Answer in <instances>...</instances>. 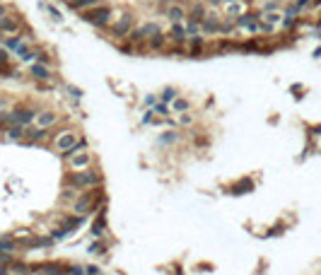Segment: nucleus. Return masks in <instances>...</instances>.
<instances>
[{"mask_svg": "<svg viewBox=\"0 0 321 275\" xmlns=\"http://www.w3.org/2000/svg\"><path fill=\"white\" fill-rule=\"evenodd\" d=\"M155 102H157L155 97H147V99H145V104H147V106H155Z\"/></svg>", "mask_w": 321, "mask_h": 275, "instance_id": "nucleus-37", "label": "nucleus"}, {"mask_svg": "<svg viewBox=\"0 0 321 275\" xmlns=\"http://www.w3.org/2000/svg\"><path fill=\"white\" fill-rule=\"evenodd\" d=\"M164 41H167V36H164L162 32H157V34H152V36L147 39V46H150V49H162Z\"/></svg>", "mask_w": 321, "mask_h": 275, "instance_id": "nucleus-22", "label": "nucleus"}, {"mask_svg": "<svg viewBox=\"0 0 321 275\" xmlns=\"http://www.w3.org/2000/svg\"><path fill=\"white\" fill-rule=\"evenodd\" d=\"M10 275H19V273H10Z\"/></svg>", "mask_w": 321, "mask_h": 275, "instance_id": "nucleus-42", "label": "nucleus"}, {"mask_svg": "<svg viewBox=\"0 0 321 275\" xmlns=\"http://www.w3.org/2000/svg\"><path fill=\"white\" fill-rule=\"evenodd\" d=\"M56 123H58V114H56L54 109H44V111L36 114V126H39V128H51V126H56Z\"/></svg>", "mask_w": 321, "mask_h": 275, "instance_id": "nucleus-8", "label": "nucleus"}, {"mask_svg": "<svg viewBox=\"0 0 321 275\" xmlns=\"http://www.w3.org/2000/svg\"><path fill=\"white\" fill-rule=\"evenodd\" d=\"M29 275H44V273H41V271H32Z\"/></svg>", "mask_w": 321, "mask_h": 275, "instance_id": "nucleus-41", "label": "nucleus"}, {"mask_svg": "<svg viewBox=\"0 0 321 275\" xmlns=\"http://www.w3.org/2000/svg\"><path fill=\"white\" fill-rule=\"evenodd\" d=\"M46 10H49V15H51L56 22H61V12H58V10H54V7H46Z\"/></svg>", "mask_w": 321, "mask_h": 275, "instance_id": "nucleus-35", "label": "nucleus"}, {"mask_svg": "<svg viewBox=\"0 0 321 275\" xmlns=\"http://www.w3.org/2000/svg\"><path fill=\"white\" fill-rule=\"evenodd\" d=\"M177 140H179L177 133H164V136L160 138V142H162V145H169V142H177Z\"/></svg>", "mask_w": 321, "mask_h": 275, "instance_id": "nucleus-29", "label": "nucleus"}, {"mask_svg": "<svg viewBox=\"0 0 321 275\" xmlns=\"http://www.w3.org/2000/svg\"><path fill=\"white\" fill-rule=\"evenodd\" d=\"M157 111H160L162 116H167V106H164V104H160V106H157Z\"/></svg>", "mask_w": 321, "mask_h": 275, "instance_id": "nucleus-38", "label": "nucleus"}, {"mask_svg": "<svg viewBox=\"0 0 321 275\" xmlns=\"http://www.w3.org/2000/svg\"><path fill=\"white\" fill-rule=\"evenodd\" d=\"M17 29H19V19L17 17H10V15L0 17V32L2 34H15Z\"/></svg>", "mask_w": 321, "mask_h": 275, "instance_id": "nucleus-13", "label": "nucleus"}, {"mask_svg": "<svg viewBox=\"0 0 321 275\" xmlns=\"http://www.w3.org/2000/svg\"><path fill=\"white\" fill-rule=\"evenodd\" d=\"M157 32H160V27H157L155 22H145V24H140L135 32H130V41H133V44L145 41V39H150V36L157 34Z\"/></svg>", "mask_w": 321, "mask_h": 275, "instance_id": "nucleus-6", "label": "nucleus"}, {"mask_svg": "<svg viewBox=\"0 0 321 275\" xmlns=\"http://www.w3.org/2000/svg\"><path fill=\"white\" fill-rule=\"evenodd\" d=\"M189 109H191V102L184 99V97H177V99L172 102V111H174V114H186Z\"/></svg>", "mask_w": 321, "mask_h": 275, "instance_id": "nucleus-16", "label": "nucleus"}, {"mask_svg": "<svg viewBox=\"0 0 321 275\" xmlns=\"http://www.w3.org/2000/svg\"><path fill=\"white\" fill-rule=\"evenodd\" d=\"M227 12L234 15V17H242V15H244V2H242V0H237V5H230V2H227Z\"/></svg>", "mask_w": 321, "mask_h": 275, "instance_id": "nucleus-26", "label": "nucleus"}, {"mask_svg": "<svg viewBox=\"0 0 321 275\" xmlns=\"http://www.w3.org/2000/svg\"><path fill=\"white\" fill-rule=\"evenodd\" d=\"M5 46H7L10 51H15L17 56H24V53L29 51V49H27V41H24L22 36H12V39H7V41H5Z\"/></svg>", "mask_w": 321, "mask_h": 275, "instance_id": "nucleus-12", "label": "nucleus"}, {"mask_svg": "<svg viewBox=\"0 0 321 275\" xmlns=\"http://www.w3.org/2000/svg\"><path fill=\"white\" fill-rule=\"evenodd\" d=\"M72 10H87V7H97L102 0H65Z\"/></svg>", "mask_w": 321, "mask_h": 275, "instance_id": "nucleus-17", "label": "nucleus"}, {"mask_svg": "<svg viewBox=\"0 0 321 275\" xmlns=\"http://www.w3.org/2000/svg\"><path fill=\"white\" fill-rule=\"evenodd\" d=\"M263 19H266L268 24H278V22H280V15H278V12H266Z\"/></svg>", "mask_w": 321, "mask_h": 275, "instance_id": "nucleus-28", "label": "nucleus"}, {"mask_svg": "<svg viewBox=\"0 0 321 275\" xmlns=\"http://www.w3.org/2000/svg\"><path fill=\"white\" fill-rule=\"evenodd\" d=\"M179 123H181V126H191V123H193V116L189 114V111H186V114H179Z\"/></svg>", "mask_w": 321, "mask_h": 275, "instance_id": "nucleus-30", "label": "nucleus"}, {"mask_svg": "<svg viewBox=\"0 0 321 275\" xmlns=\"http://www.w3.org/2000/svg\"><path fill=\"white\" fill-rule=\"evenodd\" d=\"M189 19H196V22H203V19H205V5H203V2H196V5H191Z\"/></svg>", "mask_w": 321, "mask_h": 275, "instance_id": "nucleus-19", "label": "nucleus"}, {"mask_svg": "<svg viewBox=\"0 0 321 275\" xmlns=\"http://www.w3.org/2000/svg\"><path fill=\"white\" fill-rule=\"evenodd\" d=\"M167 17H169V22L174 24V22H181L184 17H189V15H186V10H184L181 5H169V7H167Z\"/></svg>", "mask_w": 321, "mask_h": 275, "instance_id": "nucleus-14", "label": "nucleus"}, {"mask_svg": "<svg viewBox=\"0 0 321 275\" xmlns=\"http://www.w3.org/2000/svg\"><path fill=\"white\" fill-rule=\"evenodd\" d=\"M200 44H203V39H200V36H193L191 41H189V46H191V49H200Z\"/></svg>", "mask_w": 321, "mask_h": 275, "instance_id": "nucleus-34", "label": "nucleus"}, {"mask_svg": "<svg viewBox=\"0 0 321 275\" xmlns=\"http://www.w3.org/2000/svg\"><path fill=\"white\" fill-rule=\"evenodd\" d=\"M102 232H104V210L97 215V222L92 224V234H94V237H99Z\"/></svg>", "mask_w": 321, "mask_h": 275, "instance_id": "nucleus-25", "label": "nucleus"}, {"mask_svg": "<svg viewBox=\"0 0 321 275\" xmlns=\"http://www.w3.org/2000/svg\"><path fill=\"white\" fill-rule=\"evenodd\" d=\"M44 275H65V268L61 263H44L41 268H39Z\"/></svg>", "mask_w": 321, "mask_h": 275, "instance_id": "nucleus-20", "label": "nucleus"}, {"mask_svg": "<svg viewBox=\"0 0 321 275\" xmlns=\"http://www.w3.org/2000/svg\"><path fill=\"white\" fill-rule=\"evenodd\" d=\"M203 32H210V34H217L220 32V24H217V19H203Z\"/></svg>", "mask_w": 321, "mask_h": 275, "instance_id": "nucleus-24", "label": "nucleus"}, {"mask_svg": "<svg viewBox=\"0 0 321 275\" xmlns=\"http://www.w3.org/2000/svg\"><path fill=\"white\" fill-rule=\"evenodd\" d=\"M111 17H114V12H111L109 5H97V7H92V10L85 12V19L89 24H94V27H107Z\"/></svg>", "mask_w": 321, "mask_h": 275, "instance_id": "nucleus-2", "label": "nucleus"}, {"mask_svg": "<svg viewBox=\"0 0 321 275\" xmlns=\"http://www.w3.org/2000/svg\"><path fill=\"white\" fill-rule=\"evenodd\" d=\"M92 203H94V196H92V193H85V196H77V201L72 203V207H75L80 215H85V212H89V210L94 207Z\"/></svg>", "mask_w": 321, "mask_h": 275, "instance_id": "nucleus-11", "label": "nucleus"}, {"mask_svg": "<svg viewBox=\"0 0 321 275\" xmlns=\"http://www.w3.org/2000/svg\"><path fill=\"white\" fill-rule=\"evenodd\" d=\"M174 275H184V271H181V268L177 266V268H174Z\"/></svg>", "mask_w": 321, "mask_h": 275, "instance_id": "nucleus-40", "label": "nucleus"}, {"mask_svg": "<svg viewBox=\"0 0 321 275\" xmlns=\"http://www.w3.org/2000/svg\"><path fill=\"white\" fill-rule=\"evenodd\" d=\"M65 275H85V266H68Z\"/></svg>", "mask_w": 321, "mask_h": 275, "instance_id": "nucleus-27", "label": "nucleus"}, {"mask_svg": "<svg viewBox=\"0 0 321 275\" xmlns=\"http://www.w3.org/2000/svg\"><path fill=\"white\" fill-rule=\"evenodd\" d=\"M5 133H7L10 140H24V126L12 123V126H7V128H5Z\"/></svg>", "mask_w": 321, "mask_h": 275, "instance_id": "nucleus-18", "label": "nucleus"}, {"mask_svg": "<svg viewBox=\"0 0 321 275\" xmlns=\"http://www.w3.org/2000/svg\"><path fill=\"white\" fill-rule=\"evenodd\" d=\"M102 184V176L92 169H82V172H75L65 179V186H72V189H94Z\"/></svg>", "mask_w": 321, "mask_h": 275, "instance_id": "nucleus-1", "label": "nucleus"}, {"mask_svg": "<svg viewBox=\"0 0 321 275\" xmlns=\"http://www.w3.org/2000/svg\"><path fill=\"white\" fill-rule=\"evenodd\" d=\"M89 251H92V254H104V251H107V246H104V244H92V249H89Z\"/></svg>", "mask_w": 321, "mask_h": 275, "instance_id": "nucleus-33", "label": "nucleus"}, {"mask_svg": "<svg viewBox=\"0 0 321 275\" xmlns=\"http://www.w3.org/2000/svg\"><path fill=\"white\" fill-rule=\"evenodd\" d=\"M162 99H164V102H174V99H177V89H164Z\"/></svg>", "mask_w": 321, "mask_h": 275, "instance_id": "nucleus-31", "label": "nucleus"}, {"mask_svg": "<svg viewBox=\"0 0 321 275\" xmlns=\"http://www.w3.org/2000/svg\"><path fill=\"white\" fill-rule=\"evenodd\" d=\"M32 77H34L36 82H51V80H54V72L49 70L46 63H34V66H32Z\"/></svg>", "mask_w": 321, "mask_h": 275, "instance_id": "nucleus-9", "label": "nucleus"}, {"mask_svg": "<svg viewBox=\"0 0 321 275\" xmlns=\"http://www.w3.org/2000/svg\"><path fill=\"white\" fill-rule=\"evenodd\" d=\"M46 138H49V128H39V126H34V128L24 131V142H44Z\"/></svg>", "mask_w": 321, "mask_h": 275, "instance_id": "nucleus-10", "label": "nucleus"}, {"mask_svg": "<svg viewBox=\"0 0 321 275\" xmlns=\"http://www.w3.org/2000/svg\"><path fill=\"white\" fill-rule=\"evenodd\" d=\"M77 145V133L75 131H61L58 136L54 138V147L61 152V155H65L68 150H72Z\"/></svg>", "mask_w": 321, "mask_h": 275, "instance_id": "nucleus-3", "label": "nucleus"}, {"mask_svg": "<svg viewBox=\"0 0 321 275\" xmlns=\"http://www.w3.org/2000/svg\"><path fill=\"white\" fill-rule=\"evenodd\" d=\"M12 271H10V266H0V275H10Z\"/></svg>", "mask_w": 321, "mask_h": 275, "instance_id": "nucleus-36", "label": "nucleus"}, {"mask_svg": "<svg viewBox=\"0 0 321 275\" xmlns=\"http://www.w3.org/2000/svg\"><path fill=\"white\" fill-rule=\"evenodd\" d=\"M17 241L12 237H0V254H15L17 251Z\"/></svg>", "mask_w": 321, "mask_h": 275, "instance_id": "nucleus-15", "label": "nucleus"}, {"mask_svg": "<svg viewBox=\"0 0 321 275\" xmlns=\"http://www.w3.org/2000/svg\"><path fill=\"white\" fill-rule=\"evenodd\" d=\"M12 114H15V121L19 123V126H29L32 121H36V109L34 106H29V104H24V106H17V109H12Z\"/></svg>", "mask_w": 321, "mask_h": 275, "instance_id": "nucleus-5", "label": "nucleus"}, {"mask_svg": "<svg viewBox=\"0 0 321 275\" xmlns=\"http://www.w3.org/2000/svg\"><path fill=\"white\" fill-rule=\"evenodd\" d=\"M68 164H70V169H75V172H82V169H89V164H92V155L89 152H77V155H72L70 159H68Z\"/></svg>", "mask_w": 321, "mask_h": 275, "instance_id": "nucleus-7", "label": "nucleus"}, {"mask_svg": "<svg viewBox=\"0 0 321 275\" xmlns=\"http://www.w3.org/2000/svg\"><path fill=\"white\" fill-rule=\"evenodd\" d=\"M230 191H232V193H247V191H251V181H249V179H242V181L234 184Z\"/></svg>", "mask_w": 321, "mask_h": 275, "instance_id": "nucleus-23", "label": "nucleus"}, {"mask_svg": "<svg viewBox=\"0 0 321 275\" xmlns=\"http://www.w3.org/2000/svg\"><path fill=\"white\" fill-rule=\"evenodd\" d=\"M130 32H133V15H124V17H119V22L111 27V36H116V39H124V36H130Z\"/></svg>", "mask_w": 321, "mask_h": 275, "instance_id": "nucleus-4", "label": "nucleus"}, {"mask_svg": "<svg viewBox=\"0 0 321 275\" xmlns=\"http://www.w3.org/2000/svg\"><path fill=\"white\" fill-rule=\"evenodd\" d=\"M184 34H186V29H184L179 22H174V24H172V41H174V44H181V41L186 39Z\"/></svg>", "mask_w": 321, "mask_h": 275, "instance_id": "nucleus-21", "label": "nucleus"}, {"mask_svg": "<svg viewBox=\"0 0 321 275\" xmlns=\"http://www.w3.org/2000/svg\"><path fill=\"white\" fill-rule=\"evenodd\" d=\"M85 275H102V271L97 266H85Z\"/></svg>", "mask_w": 321, "mask_h": 275, "instance_id": "nucleus-32", "label": "nucleus"}, {"mask_svg": "<svg viewBox=\"0 0 321 275\" xmlns=\"http://www.w3.org/2000/svg\"><path fill=\"white\" fill-rule=\"evenodd\" d=\"M5 15H7V7H5V5H0V17H5Z\"/></svg>", "mask_w": 321, "mask_h": 275, "instance_id": "nucleus-39", "label": "nucleus"}]
</instances>
